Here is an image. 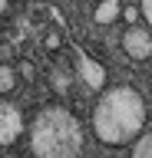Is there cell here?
Returning <instances> with one entry per match:
<instances>
[{
  "instance_id": "cell-1",
  "label": "cell",
  "mask_w": 152,
  "mask_h": 158,
  "mask_svg": "<svg viewBox=\"0 0 152 158\" xmlns=\"http://www.w3.org/2000/svg\"><path fill=\"white\" fill-rule=\"evenodd\" d=\"M149 122L145 99L132 86H102L93 106V132L102 145H129Z\"/></svg>"
},
{
  "instance_id": "cell-2",
  "label": "cell",
  "mask_w": 152,
  "mask_h": 158,
  "mask_svg": "<svg viewBox=\"0 0 152 158\" xmlns=\"http://www.w3.org/2000/svg\"><path fill=\"white\" fill-rule=\"evenodd\" d=\"M30 152L40 158H73L83 152V122L66 106H43L30 122Z\"/></svg>"
},
{
  "instance_id": "cell-3",
  "label": "cell",
  "mask_w": 152,
  "mask_h": 158,
  "mask_svg": "<svg viewBox=\"0 0 152 158\" xmlns=\"http://www.w3.org/2000/svg\"><path fill=\"white\" fill-rule=\"evenodd\" d=\"M23 132H27V118H23V109L0 99V145H13L20 142Z\"/></svg>"
},
{
  "instance_id": "cell-4",
  "label": "cell",
  "mask_w": 152,
  "mask_h": 158,
  "mask_svg": "<svg viewBox=\"0 0 152 158\" xmlns=\"http://www.w3.org/2000/svg\"><path fill=\"white\" fill-rule=\"evenodd\" d=\"M122 49H126V56L142 63V59H152V30L149 27H139V23H132L126 33H122Z\"/></svg>"
},
{
  "instance_id": "cell-5",
  "label": "cell",
  "mask_w": 152,
  "mask_h": 158,
  "mask_svg": "<svg viewBox=\"0 0 152 158\" xmlns=\"http://www.w3.org/2000/svg\"><path fill=\"white\" fill-rule=\"evenodd\" d=\"M73 69H76V76L83 79V86H89L93 92H99V89L106 86V66H102L99 59H93L89 53H76Z\"/></svg>"
},
{
  "instance_id": "cell-6",
  "label": "cell",
  "mask_w": 152,
  "mask_h": 158,
  "mask_svg": "<svg viewBox=\"0 0 152 158\" xmlns=\"http://www.w3.org/2000/svg\"><path fill=\"white\" fill-rule=\"evenodd\" d=\"M119 3H122V0H99L93 20H96V23H112V20L119 17Z\"/></svg>"
},
{
  "instance_id": "cell-7",
  "label": "cell",
  "mask_w": 152,
  "mask_h": 158,
  "mask_svg": "<svg viewBox=\"0 0 152 158\" xmlns=\"http://www.w3.org/2000/svg\"><path fill=\"white\" fill-rule=\"evenodd\" d=\"M132 155L136 158H152V132L142 128L139 135L132 138Z\"/></svg>"
},
{
  "instance_id": "cell-8",
  "label": "cell",
  "mask_w": 152,
  "mask_h": 158,
  "mask_svg": "<svg viewBox=\"0 0 152 158\" xmlns=\"http://www.w3.org/2000/svg\"><path fill=\"white\" fill-rule=\"evenodd\" d=\"M17 89V69L7 66V63H0V96H7Z\"/></svg>"
},
{
  "instance_id": "cell-9",
  "label": "cell",
  "mask_w": 152,
  "mask_h": 158,
  "mask_svg": "<svg viewBox=\"0 0 152 158\" xmlns=\"http://www.w3.org/2000/svg\"><path fill=\"white\" fill-rule=\"evenodd\" d=\"M139 13L145 17V23H149V30H152V0H139Z\"/></svg>"
},
{
  "instance_id": "cell-10",
  "label": "cell",
  "mask_w": 152,
  "mask_h": 158,
  "mask_svg": "<svg viewBox=\"0 0 152 158\" xmlns=\"http://www.w3.org/2000/svg\"><path fill=\"white\" fill-rule=\"evenodd\" d=\"M60 46H63V36L56 33V30H53L50 36H46V49H60Z\"/></svg>"
},
{
  "instance_id": "cell-11",
  "label": "cell",
  "mask_w": 152,
  "mask_h": 158,
  "mask_svg": "<svg viewBox=\"0 0 152 158\" xmlns=\"http://www.w3.org/2000/svg\"><path fill=\"white\" fill-rule=\"evenodd\" d=\"M119 13L129 20V23H136V17H139V7H126V10H119Z\"/></svg>"
},
{
  "instance_id": "cell-12",
  "label": "cell",
  "mask_w": 152,
  "mask_h": 158,
  "mask_svg": "<svg viewBox=\"0 0 152 158\" xmlns=\"http://www.w3.org/2000/svg\"><path fill=\"white\" fill-rule=\"evenodd\" d=\"M3 10H7V0H0V17H3Z\"/></svg>"
}]
</instances>
